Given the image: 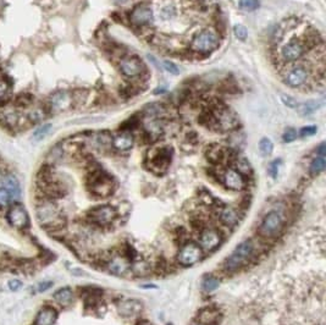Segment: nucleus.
I'll return each mask as SVG.
<instances>
[{"label":"nucleus","instance_id":"obj_1","mask_svg":"<svg viewBox=\"0 0 326 325\" xmlns=\"http://www.w3.org/2000/svg\"><path fill=\"white\" fill-rule=\"evenodd\" d=\"M36 217L44 229H58L64 224V217L60 209L50 200H46L38 204L36 209Z\"/></svg>","mask_w":326,"mask_h":325},{"label":"nucleus","instance_id":"obj_2","mask_svg":"<svg viewBox=\"0 0 326 325\" xmlns=\"http://www.w3.org/2000/svg\"><path fill=\"white\" fill-rule=\"evenodd\" d=\"M219 43H220V37L218 32L208 27L195 33L191 39L190 48L198 54H209L218 48Z\"/></svg>","mask_w":326,"mask_h":325},{"label":"nucleus","instance_id":"obj_3","mask_svg":"<svg viewBox=\"0 0 326 325\" xmlns=\"http://www.w3.org/2000/svg\"><path fill=\"white\" fill-rule=\"evenodd\" d=\"M254 253V245L251 240L243 241L242 243L235 248V251L227 257L225 260L224 267L227 271L238 270L241 267H243L247 262L253 257Z\"/></svg>","mask_w":326,"mask_h":325},{"label":"nucleus","instance_id":"obj_4","mask_svg":"<svg viewBox=\"0 0 326 325\" xmlns=\"http://www.w3.org/2000/svg\"><path fill=\"white\" fill-rule=\"evenodd\" d=\"M285 217L279 211H271L264 217L259 225V234L266 239H274L282 232Z\"/></svg>","mask_w":326,"mask_h":325},{"label":"nucleus","instance_id":"obj_5","mask_svg":"<svg viewBox=\"0 0 326 325\" xmlns=\"http://www.w3.org/2000/svg\"><path fill=\"white\" fill-rule=\"evenodd\" d=\"M89 189L95 197L104 198L114 192V181L108 174L103 172H95L89 178Z\"/></svg>","mask_w":326,"mask_h":325},{"label":"nucleus","instance_id":"obj_6","mask_svg":"<svg viewBox=\"0 0 326 325\" xmlns=\"http://www.w3.org/2000/svg\"><path fill=\"white\" fill-rule=\"evenodd\" d=\"M7 220L11 228L16 230H26L30 228L31 219L27 209L20 203H13L7 213Z\"/></svg>","mask_w":326,"mask_h":325},{"label":"nucleus","instance_id":"obj_7","mask_svg":"<svg viewBox=\"0 0 326 325\" xmlns=\"http://www.w3.org/2000/svg\"><path fill=\"white\" fill-rule=\"evenodd\" d=\"M307 49V42L300 38H293L286 44H283L282 48L280 49V57L287 63H291V61L298 60L299 58H302Z\"/></svg>","mask_w":326,"mask_h":325},{"label":"nucleus","instance_id":"obj_8","mask_svg":"<svg viewBox=\"0 0 326 325\" xmlns=\"http://www.w3.org/2000/svg\"><path fill=\"white\" fill-rule=\"evenodd\" d=\"M309 77H310V75H309L307 67L303 65H294L287 70V72L283 76V82L291 88L297 89L307 85Z\"/></svg>","mask_w":326,"mask_h":325},{"label":"nucleus","instance_id":"obj_9","mask_svg":"<svg viewBox=\"0 0 326 325\" xmlns=\"http://www.w3.org/2000/svg\"><path fill=\"white\" fill-rule=\"evenodd\" d=\"M203 252L198 245L193 242H188L184 245L181 249L177 253V260L184 267H191V265L196 264L202 259Z\"/></svg>","mask_w":326,"mask_h":325},{"label":"nucleus","instance_id":"obj_10","mask_svg":"<svg viewBox=\"0 0 326 325\" xmlns=\"http://www.w3.org/2000/svg\"><path fill=\"white\" fill-rule=\"evenodd\" d=\"M171 162V150L170 148H158L154 150L148 158V164H149L150 170L154 173L161 174L167 172Z\"/></svg>","mask_w":326,"mask_h":325},{"label":"nucleus","instance_id":"obj_11","mask_svg":"<svg viewBox=\"0 0 326 325\" xmlns=\"http://www.w3.org/2000/svg\"><path fill=\"white\" fill-rule=\"evenodd\" d=\"M116 209L112 208L111 206L95 207V208L88 212V218L92 220V223L97 224L99 226H106L111 224L116 218Z\"/></svg>","mask_w":326,"mask_h":325},{"label":"nucleus","instance_id":"obj_12","mask_svg":"<svg viewBox=\"0 0 326 325\" xmlns=\"http://www.w3.org/2000/svg\"><path fill=\"white\" fill-rule=\"evenodd\" d=\"M74 97L67 91H58L49 98V109L52 113H63L72 106Z\"/></svg>","mask_w":326,"mask_h":325},{"label":"nucleus","instance_id":"obj_13","mask_svg":"<svg viewBox=\"0 0 326 325\" xmlns=\"http://www.w3.org/2000/svg\"><path fill=\"white\" fill-rule=\"evenodd\" d=\"M212 117L213 121L224 131L233 130V128H236L238 126V120L236 117V115L226 108L218 109Z\"/></svg>","mask_w":326,"mask_h":325},{"label":"nucleus","instance_id":"obj_14","mask_svg":"<svg viewBox=\"0 0 326 325\" xmlns=\"http://www.w3.org/2000/svg\"><path fill=\"white\" fill-rule=\"evenodd\" d=\"M223 242V236L220 232L215 229H205L202 231L199 237V243L204 251H213L218 248Z\"/></svg>","mask_w":326,"mask_h":325},{"label":"nucleus","instance_id":"obj_15","mask_svg":"<svg viewBox=\"0 0 326 325\" xmlns=\"http://www.w3.org/2000/svg\"><path fill=\"white\" fill-rule=\"evenodd\" d=\"M121 74L126 77H137L142 74L143 64L137 57H128L122 59L120 63Z\"/></svg>","mask_w":326,"mask_h":325},{"label":"nucleus","instance_id":"obj_16","mask_svg":"<svg viewBox=\"0 0 326 325\" xmlns=\"http://www.w3.org/2000/svg\"><path fill=\"white\" fill-rule=\"evenodd\" d=\"M131 22L134 26H145V25L150 24L154 19L153 10L150 8L145 7V5H139V7L134 8L131 13Z\"/></svg>","mask_w":326,"mask_h":325},{"label":"nucleus","instance_id":"obj_17","mask_svg":"<svg viewBox=\"0 0 326 325\" xmlns=\"http://www.w3.org/2000/svg\"><path fill=\"white\" fill-rule=\"evenodd\" d=\"M223 182L227 189L232 190V191H241L246 186L243 175L235 169L225 170L223 175Z\"/></svg>","mask_w":326,"mask_h":325},{"label":"nucleus","instance_id":"obj_18","mask_svg":"<svg viewBox=\"0 0 326 325\" xmlns=\"http://www.w3.org/2000/svg\"><path fill=\"white\" fill-rule=\"evenodd\" d=\"M143 306L137 299H123L117 304V312L123 318H133L142 312Z\"/></svg>","mask_w":326,"mask_h":325},{"label":"nucleus","instance_id":"obj_19","mask_svg":"<svg viewBox=\"0 0 326 325\" xmlns=\"http://www.w3.org/2000/svg\"><path fill=\"white\" fill-rule=\"evenodd\" d=\"M131 269V263L127 257L117 254L108 262V270L114 275H126Z\"/></svg>","mask_w":326,"mask_h":325},{"label":"nucleus","instance_id":"obj_20","mask_svg":"<svg viewBox=\"0 0 326 325\" xmlns=\"http://www.w3.org/2000/svg\"><path fill=\"white\" fill-rule=\"evenodd\" d=\"M58 310L53 306H43L38 310L33 325H54L58 320Z\"/></svg>","mask_w":326,"mask_h":325},{"label":"nucleus","instance_id":"obj_21","mask_svg":"<svg viewBox=\"0 0 326 325\" xmlns=\"http://www.w3.org/2000/svg\"><path fill=\"white\" fill-rule=\"evenodd\" d=\"M112 145L115 149L123 152V150H128L133 145V136L127 131H123L121 133H117L116 136L112 138Z\"/></svg>","mask_w":326,"mask_h":325},{"label":"nucleus","instance_id":"obj_22","mask_svg":"<svg viewBox=\"0 0 326 325\" xmlns=\"http://www.w3.org/2000/svg\"><path fill=\"white\" fill-rule=\"evenodd\" d=\"M197 319H198V323L205 325H215L219 321V319H220V313L215 308H203L202 310H199Z\"/></svg>","mask_w":326,"mask_h":325},{"label":"nucleus","instance_id":"obj_23","mask_svg":"<svg viewBox=\"0 0 326 325\" xmlns=\"http://www.w3.org/2000/svg\"><path fill=\"white\" fill-rule=\"evenodd\" d=\"M53 297H54L55 302L58 304H60L63 307H69L74 302V291L69 286L61 287L56 291Z\"/></svg>","mask_w":326,"mask_h":325},{"label":"nucleus","instance_id":"obj_24","mask_svg":"<svg viewBox=\"0 0 326 325\" xmlns=\"http://www.w3.org/2000/svg\"><path fill=\"white\" fill-rule=\"evenodd\" d=\"M220 220L224 225L232 228L240 220V213L235 207H225L220 213Z\"/></svg>","mask_w":326,"mask_h":325},{"label":"nucleus","instance_id":"obj_25","mask_svg":"<svg viewBox=\"0 0 326 325\" xmlns=\"http://www.w3.org/2000/svg\"><path fill=\"white\" fill-rule=\"evenodd\" d=\"M3 180V186L7 187L9 191L13 193V196L15 197V200H18L21 195V189H20V184L18 179L14 175H7L2 179Z\"/></svg>","mask_w":326,"mask_h":325},{"label":"nucleus","instance_id":"obj_26","mask_svg":"<svg viewBox=\"0 0 326 325\" xmlns=\"http://www.w3.org/2000/svg\"><path fill=\"white\" fill-rule=\"evenodd\" d=\"M320 108L319 102H314V100H309V102L302 103V104L297 105V110H298L299 115L302 116H307V115L313 114L314 111L317 110Z\"/></svg>","mask_w":326,"mask_h":325},{"label":"nucleus","instance_id":"obj_27","mask_svg":"<svg viewBox=\"0 0 326 325\" xmlns=\"http://www.w3.org/2000/svg\"><path fill=\"white\" fill-rule=\"evenodd\" d=\"M14 201H15V197L13 196V193L7 187H0V208H9L11 204L14 203Z\"/></svg>","mask_w":326,"mask_h":325},{"label":"nucleus","instance_id":"obj_28","mask_svg":"<svg viewBox=\"0 0 326 325\" xmlns=\"http://www.w3.org/2000/svg\"><path fill=\"white\" fill-rule=\"evenodd\" d=\"M224 149L221 147H219V145H213L207 152V158L212 162H220L224 159Z\"/></svg>","mask_w":326,"mask_h":325},{"label":"nucleus","instance_id":"obj_29","mask_svg":"<svg viewBox=\"0 0 326 325\" xmlns=\"http://www.w3.org/2000/svg\"><path fill=\"white\" fill-rule=\"evenodd\" d=\"M325 167H326L325 156H320L319 155V156H316V158L314 159L313 161H311L309 170H310L311 175H317V174H320L322 172V170L325 169Z\"/></svg>","mask_w":326,"mask_h":325},{"label":"nucleus","instance_id":"obj_30","mask_svg":"<svg viewBox=\"0 0 326 325\" xmlns=\"http://www.w3.org/2000/svg\"><path fill=\"white\" fill-rule=\"evenodd\" d=\"M11 93L10 82L5 77H0V103L8 100Z\"/></svg>","mask_w":326,"mask_h":325},{"label":"nucleus","instance_id":"obj_31","mask_svg":"<svg viewBox=\"0 0 326 325\" xmlns=\"http://www.w3.org/2000/svg\"><path fill=\"white\" fill-rule=\"evenodd\" d=\"M219 284H220V281H219V279H216L215 276H207L204 277L203 280V288L205 291H208V292H212V291L216 290V288L219 287Z\"/></svg>","mask_w":326,"mask_h":325},{"label":"nucleus","instance_id":"obj_32","mask_svg":"<svg viewBox=\"0 0 326 325\" xmlns=\"http://www.w3.org/2000/svg\"><path fill=\"white\" fill-rule=\"evenodd\" d=\"M44 117H46V113H44V110L42 108H35L28 113V120L31 122H33V124L41 122Z\"/></svg>","mask_w":326,"mask_h":325},{"label":"nucleus","instance_id":"obj_33","mask_svg":"<svg viewBox=\"0 0 326 325\" xmlns=\"http://www.w3.org/2000/svg\"><path fill=\"white\" fill-rule=\"evenodd\" d=\"M272 149H274V144H272V142L269 138H263L259 142V150L261 155L264 156L270 155L272 153Z\"/></svg>","mask_w":326,"mask_h":325},{"label":"nucleus","instance_id":"obj_34","mask_svg":"<svg viewBox=\"0 0 326 325\" xmlns=\"http://www.w3.org/2000/svg\"><path fill=\"white\" fill-rule=\"evenodd\" d=\"M50 130H52V125L50 124L39 126L37 130L35 131V133H33V139H35V141H42V139L49 133Z\"/></svg>","mask_w":326,"mask_h":325},{"label":"nucleus","instance_id":"obj_35","mask_svg":"<svg viewBox=\"0 0 326 325\" xmlns=\"http://www.w3.org/2000/svg\"><path fill=\"white\" fill-rule=\"evenodd\" d=\"M176 15H177L176 9L174 7H171V5L164 7L161 9V11H160V16H161L162 20H165V21H170V20L176 18Z\"/></svg>","mask_w":326,"mask_h":325},{"label":"nucleus","instance_id":"obj_36","mask_svg":"<svg viewBox=\"0 0 326 325\" xmlns=\"http://www.w3.org/2000/svg\"><path fill=\"white\" fill-rule=\"evenodd\" d=\"M259 7V0H240V8L246 11H253Z\"/></svg>","mask_w":326,"mask_h":325},{"label":"nucleus","instance_id":"obj_37","mask_svg":"<svg viewBox=\"0 0 326 325\" xmlns=\"http://www.w3.org/2000/svg\"><path fill=\"white\" fill-rule=\"evenodd\" d=\"M236 164H237L236 165V167H237V172L240 174H242V175H246V174L251 173V165H249V162L247 161L244 158L238 159Z\"/></svg>","mask_w":326,"mask_h":325},{"label":"nucleus","instance_id":"obj_38","mask_svg":"<svg viewBox=\"0 0 326 325\" xmlns=\"http://www.w3.org/2000/svg\"><path fill=\"white\" fill-rule=\"evenodd\" d=\"M133 270H134V273L138 274V275H145V274L150 270V268L147 263L137 262L136 264L133 265Z\"/></svg>","mask_w":326,"mask_h":325},{"label":"nucleus","instance_id":"obj_39","mask_svg":"<svg viewBox=\"0 0 326 325\" xmlns=\"http://www.w3.org/2000/svg\"><path fill=\"white\" fill-rule=\"evenodd\" d=\"M233 33H235L236 37L241 39V41H244V39L248 37L247 29L244 26H242V25H236V26L233 27Z\"/></svg>","mask_w":326,"mask_h":325},{"label":"nucleus","instance_id":"obj_40","mask_svg":"<svg viewBox=\"0 0 326 325\" xmlns=\"http://www.w3.org/2000/svg\"><path fill=\"white\" fill-rule=\"evenodd\" d=\"M31 103H32V97L28 96V94H21V96L16 98V105L22 106V108L28 106Z\"/></svg>","mask_w":326,"mask_h":325},{"label":"nucleus","instance_id":"obj_41","mask_svg":"<svg viewBox=\"0 0 326 325\" xmlns=\"http://www.w3.org/2000/svg\"><path fill=\"white\" fill-rule=\"evenodd\" d=\"M8 287H9V290L13 291V292H18V291L24 287V282L19 279H13L8 282Z\"/></svg>","mask_w":326,"mask_h":325},{"label":"nucleus","instance_id":"obj_42","mask_svg":"<svg viewBox=\"0 0 326 325\" xmlns=\"http://www.w3.org/2000/svg\"><path fill=\"white\" fill-rule=\"evenodd\" d=\"M317 131V127L315 125H310V126H305V127H303L302 130H300L299 134L302 137H308V136H313V134H315Z\"/></svg>","mask_w":326,"mask_h":325},{"label":"nucleus","instance_id":"obj_43","mask_svg":"<svg viewBox=\"0 0 326 325\" xmlns=\"http://www.w3.org/2000/svg\"><path fill=\"white\" fill-rule=\"evenodd\" d=\"M162 66H164V69L167 70L168 72H170V74H174V75H177L180 72V69L177 67L176 64H174L173 61H164V64H162Z\"/></svg>","mask_w":326,"mask_h":325},{"label":"nucleus","instance_id":"obj_44","mask_svg":"<svg viewBox=\"0 0 326 325\" xmlns=\"http://www.w3.org/2000/svg\"><path fill=\"white\" fill-rule=\"evenodd\" d=\"M283 141L285 142H292L297 138V131L294 128H287L286 132L283 133Z\"/></svg>","mask_w":326,"mask_h":325},{"label":"nucleus","instance_id":"obj_45","mask_svg":"<svg viewBox=\"0 0 326 325\" xmlns=\"http://www.w3.org/2000/svg\"><path fill=\"white\" fill-rule=\"evenodd\" d=\"M281 100L283 102V104L286 106H288V108H297V102L293 99L292 97L289 96H286V94H281Z\"/></svg>","mask_w":326,"mask_h":325},{"label":"nucleus","instance_id":"obj_46","mask_svg":"<svg viewBox=\"0 0 326 325\" xmlns=\"http://www.w3.org/2000/svg\"><path fill=\"white\" fill-rule=\"evenodd\" d=\"M52 286H53L52 281H42L39 282L37 286H36V288H37V292L42 293V292H46V291L49 290Z\"/></svg>","mask_w":326,"mask_h":325},{"label":"nucleus","instance_id":"obj_47","mask_svg":"<svg viewBox=\"0 0 326 325\" xmlns=\"http://www.w3.org/2000/svg\"><path fill=\"white\" fill-rule=\"evenodd\" d=\"M279 165H280V160H275L272 161L269 167V174L271 175V178H276L277 173H279Z\"/></svg>","mask_w":326,"mask_h":325},{"label":"nucleus","instance_id":"obj_48","mask_svg":"<svg viewBox=\"0 0 326 325\" xmlns=\"http://www.w3.org/2000/svg\"><path fill=\"white\" fill-rule=\"evenodd\" d=\"M317 154H319L320 156H325V143H321L319 145V148H317Z\"/></svg>","mask_w":326,"mask_h":325},{"label":"nucleus","instance_id":"obj_49","mask_svg":"<svg viewBox=\"0 0 326 325\" xmlns=\"http://www.w3.org/2000/svg\"><path fill=\"white\" fill-rule=\"evenodd\" d=\"M4 178V176H3V173H2V170H0V180H2V179Z\"/></svg>","mask_w":326,"mask_h":325},{"label":"nucleus","instance_id":"obj_50","mask_svg":"<svg viewBox=\"0 0 326 325\" xmlns=\"http://www.w3.org/2000/svg\"><path fill=\"white\" fill-rule=\"evenodd\" d=\"M193 325H205V324H202V323H196V324H193Z\"/></svg>","mask_w":326,"mask_h":325}]
</instances>
